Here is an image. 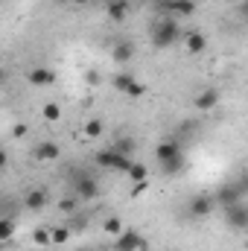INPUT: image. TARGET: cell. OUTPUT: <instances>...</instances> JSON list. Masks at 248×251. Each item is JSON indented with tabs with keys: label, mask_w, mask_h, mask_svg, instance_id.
Segmentation results:
<instances>
[{
	"label": "cell",
	"mask_w": 248,
	"mask_h": 251,
	"mask_svg": "<svg viewBox=\"0 0 248 251\" xmlns=\"http://www.w3.org/2000/svg\"><path fill=\"white\" fill-rule=\"evenodd\" d=\"M181 35H184V32H181V26L175 24V18H173V15H164V18H158V24L152 26V47H155V50H170Z\"/></svg>",
	"instance_id": "6da1fadb"
},
{
	"label": "cell",
	"mask_w": 248,
	"mask_h": 251,
	"mask_svg": "<svg viewBox=\"0 0 248 251\" xmlns=\"http://www.w3.org/2000/svg\"><path fill=\"white\" fill-rule=\"evenodd\" d=\"M70 3H73V6H88L91 0H70Z\"/></svg>",
	"instance_id": "f546056e"
},
{
	"label": "cell",
	"mask_w": 248,
	"mask_h": 251,
	"mask_svg": "<svg viewBox=\"0 0 248 251\" xmlns=\"http://www.w3.org/2000/svg\"><path fill=\"white\" fill-rule=\"evenodd\" d=\"M146 240L137 231H123L120 237H114V251H146Z\"/></svg>",
	"instance_id": "8992f818"
},
{
	"label": "cell",
	"mask_w": 248,
	"mask_h": 251,
	"mask_svg": "<svg viewBox=\"0 0 248 251\" xmlns=\"http://www.w3.org/2000/svg\"><path fill=\"white\" fill-rule=\"evenodd\" d=\"M12 234H15V222H12L9 216H6V219H0V240H3V243H9V240H12Z\"/></svg>",
	"instance_id": "d4e9b609"
},
{
	"label": "cell",
	"mask_w": 248,
	"mask_h": 251,
	"mask_svg": "<svg viewBox=\"0 0 248 251\" xmlns=\"http://www.w3.org/2000/svg\"><path fill=\"white\" fill-rule=\"evenodd\" d=\"M111 56H114L117 64H128L134 59V44H131V41H117L114 50H111Z\"/></svg>",
	"instance_id": "9a60e30c"
},
{
	"label": "cell",
	"mask_w": 248,
	"mask_h": 251,
	"mask_svg": "<svg viewBox=\"0 0 248 251\" xmlns=\"http://www.w3.org/2000/svg\"><path fill=\"white\" fill-rule=\"evenodd\" d=\"M32 243L35 246H53V228H35L32 231Z\"/></svg>",
	"instance_id": "ac0fdd59"
},
{
	"label": "cell",
	"mask_w": 248,
	"mask_h": 251,
	"mask_svg": "<svg viewBox=\"0 0 248 251\" xmlns=\"http://www.w3.org/2000/svg\"><path fill=\"white\" fill-rule=\"evenodd\" d=\"M12 134H15V137H24V134H26V126H15Z\"/></svg>",
	"instance_id": "f1b7e54d"
},
{
	"label": "cell",
	"mask_w": 248,
	"mask_h": 251,
	"mask_svg": "<svg viewBox=\"0 0 248 251\" xmlns=\"http://www.w3.org/2000/svg\"><path fill=\"white\" fill-rule=\"evenodd\" d=\"M32 155H35L38 161H56V158L62 155V149H59V143H53V140H41V143H35Z\"/></svg>",
	"instance_id": "8fae6325"
},
{
	"label": "cell",
	"mask_w": 248,
	"mask_h": 251,
	"mask_svg": "<svg viewBox=\"0 0 248 251\" xmlns=\"http://www.w3.org/2000/svg\"><path fill=\"white\" fill-rule=\"evenodd\" d=\"M41 114H44V120H47V123H56V120H59V117H62V108H59V105H56V102H47V105H44V111H41Z\"/></svg>",
	"instance_id": "cb8c5ba5"
},
{
	"label": "cell",
	"mask_w": 248,
	"mask_h": 251,
	"mask_svg": "<svg viewBox=\"0 0 248 251\" xmlns=\"http://www.w3.org/2000/svg\"><path fill=\"white\" fill-rule=\"evenodd\" d=\"M248 193V176L246 178H240V181H231V184H222V187L216 190L213 196H216V201L222 204V207H228V204H237V201H243V196Z\"/></svg>",
	"instance_id": "3957f363"
},
{
	"label": "cell",
	"mask_w": 248,
	"mask_h": 251,
	"mask_svg": "<svg viewBox=\"0 0 248 251\" xmlns=\"http://www.w3.org/2000/svg\"><path fill=\"white\" fill-rule=\"evenodd\" d=\"M94 164L99 167V170H111V164H114V149L108 146V149H99L97 155H94Z\"/></svg>",
	"instance_id": "e0dca14e"
},
{
	"label": "cell",
	"mask_w": 248,
	"mask_h": 251,
	"mask_svg": "<svg viewBox=\"0 0 248 251\" xmlns=\"http://www.w3.org/2000/svg\"><path fill=\"white\" fill-rule=\"evenodd\" d=\"M26 82H29L32 88H50V85L56 82V73H53L50 67H32V70L26 73Z\"/></svg>",
	"instance_id": "ba28073f"
},
{
	"label": "cell",
	"mask_w": 248,
	"mask_h": 251,
	"mask_svg": "<svg viewBox=\"0 0 248 251\" xmlns=\"http://www.w3.org/2000/svg\"><path fill=\"white\" fill-rule=\"evenodd\" d=\"M219 201H216V196L213 193H198V196H193L190 199V204H187V213H190V219H207L210 213H213V207H216Z\"/></svg>",
	"instance_id": "277c9868"
},
{
	"label": "cell",
	"mask_w": 248,
	"mask_h": 251,
	"mask_svg": "<svg viewBox=\"0 0 248 251\" xmlns=\"http://www.w3.org/2000/svg\"><path fill=\"white\" fill-rule=\"evenodd\" d=\"M161 167V173L167 176V178H175V176H181L187 170V158H184V152L181 155H175L173 161H164V164H158Z\"/></svg>",
	"instance_id": "7c38bea8"
},
{
	"label": "cell",
	"mask_w": 248,
	"mask_h": 251,
	"mask_svg": "<svg viewBox=\"0 0 248 251\" xmlns=\"http://www.w3.org/2000/svg\"><path fill=\"white\" fill-rule=\"evenodd\" d=\"M193 105H196L198 111H213V108L219 105V91H216V88H204V91H198L196 100H193Z\"/></svg>",
	"instance_id": "9c48e42d"
},
{
	"label": "cell",
	"mask_w": 248,
	"mask_h": 251,
	"mask_svg": "<svg viewBox=\"0 0 248 251\" xmlns=\"http://www.w3.org/2000/svg\"><path fill=\"white\" fill-rule=\"evenodd\" d=\"M175 155H181V146H178L175 140H164V143H158V149H155V161H158V164L173 161Z\"/></svg>",
	"instance_id": "4fadbf2b"
},
{
	"label": "cell",
	"mask_w": 248,
	"mask_h": 251,
	"mask_svg": "<svg viewBox=\"0 0 248 251\" xmlns=\"http://www.w3.org/2000/svg\"><path fill=\"white\" fill-rule=\"evenodd\" d=\"M67 240H70V231H67V228H53V246L67 243Z\"/></svg>",
	"instance_id": "4316f807"
},
{
	"label": "cell",
	"mask_w": 248,
	"mask_h": 251,
	"mask_svg": "<svg viewBox=\"0 0 248 251\" xmlns=\"http://www.w3.org/2000/svg\"><path fill=\"white\" fill-rule=\"evenodd\" d=\"M82 134H85L88 140L99 137V134H102V120H88V123H85V128H82Z\"/></svg>",
	"instance_id": "7402d4cb"
},
{
	"label": "cell",
	"mask_w": 248,
	"mask_h": 251,
	"mask_svg": "<svg viewBox=\"0 0 248 251\" xmlns=\"http://www.w3.org/2000/svg\"><path fill=\"white\" fill-rule=\"evenodd\" d=\"M70 178H73V193L82 199V201H94L99 196V181L91 176V173H79V170H67Z\"/></svg>",
	"instance_id": "7a4b0ae2"
},
{
	"label": "cell",
	"mask_w": 248,
	"mask_h": 251,
	"mask_svg": "<svg viewBox=\"0 0 248 251\" xmlns=\"http://www.w3.org/2000/svg\"><path fill=\"white\" fill-rule=\"evenodd\" d=\"M79 201H82V199L73 193V196H64L62 201H59V207H62V213H76V210H79Z\"/></svg>",
	"instance_id": "44dd1931"
},
{
	"label": "cell",
	"mask_w": 248,
	"mask_h": 251,
	"mask_svg": "<svg viewBox=\"0 0 248 251\" xmlns=\"http://www.w3.org/2000/svg\"><path fill=\"white\" fill-rule=\"evenodd\" d=\"M105 12H108V18L114 24H123L125 18H128V0H108L105 3Z\"/></svg>",
	"instance_id": "5bb4252c"
},
{
	"label": "cell",
	"mask_w": 248,
	"mask_h": 251,
	"mask_svg": "<svg viewBox=\"0 0 248 251\" xmlns=\"http://www.w3.org/2000/svg\"><path fill=\"white\" fill-rule=\"evenodd\" d=\"M102 231L105 234H111V237H120L125 228H123V219H117V216H108L105 222H102Z\"/></svg>",
	"instance_id": "d6986e66"
},
{
	"label": "cell",
	"mask_w": 248,
	"mask_h": 251,
	"mask_svg": "<svg viewBox=\"0 0 248 251\" xmlns=\"http://www.w3.org/2000/svg\"><path fill=\"white\" fill-rule=\"evenodd\" d=\"M225 225L234 228V231H248V204L246 201H237V204L225 207Z\"/></svg>",
	"instance_id": "5b68a950"
},
{
	"label": "cell",
	"mask_w": 248,
	"mask_h": 251,
	"mask_svg": "<svg viewBox=\"0 0 248 251\" xmlns=\"http://www.w3.org/2000/svg\"><path fill=\"white\" fill-rule=\"evenodd\" d=\"M47 204H50V193H47L44 187H35V190H29V193L24 196V207L32 210V213H41Z\"/></svg>",
	"instance_id": "52a82bcc"
},
{
	"label": "cell",
	"mask_w": 248,
	"mask_h": 251,
	"mask_svg": "<svg viewBox=\"0 0 248 251\" xmlns=\"http://www.w3.org/2000/svg\"><path fill=\"white\" fill-rule=\"evenodd\" d=\"M143 190H146V181H137V184H134V187H131V196H140V193H143Z\"/></svg>",
	"instance_id": "83f0119b"
},
{
	"label": "cell",
	"mask_w": 248,
	"mask_h": 251,
	"mask_svg": "<svg viewBox=\"0 0 248 251\" xmlns=\"http://www.w3.org/2000/svg\"><path fill=\"white\" fill-rule=\"evenodd\" d=\"M131 82H134V76H131V73H114V79H111L114 91H120V94H125V91L131 88Z\"/></svg>",
	"instance_id": "ffe728a7"
},
{
	"label": "cell",
	"mask_w": 248,
	"mask_h": 251,
	"mask_svg": "<svg viewBox=\"0 0 248 251\" xmlns=\"http://www.w3.org/2000/svg\"><path fill=\"white\" fill-rule=\"evenodd\" d=\"M184 47H187L190 56H198V53L207 50V38H204L198 29H190V32H184Z\"/></svg>",
	"instance_id": "30bf717a"
},
{
	"label": "cell",
	"mask_w": 248,
	"mask_h": 251,
	"mask_svg": "<svg viewBox=\"0 0 248 251\" xmlns=\"http://www.w3.org/2000/svg\"><path fill=\"white\" fill-rule=\"evenodd\" d=\"M143 94H146V88H143V82H137V79H134V82H131V88L125 91V97H128V100H140Z\"/></svg>",
	"instance_id": "484cf974"
},
{
	"label": "cell",
	"mask_w": 248,
	"mask_h": 251,
	"mask_svg": "<svg viewBox=\"0 0 248 251\" xmlns=\"http://www.w3.org/2000/svg\"><path fill=\"white\" fill-rule=\"evenodd\" d=\"M128 178L137 184V181H146L149 178V170H146V164H134L131 170H128Z\"/></svg>",
	"instance_id": "603a6c76"
},
{
	"label": "cell",
	"mask_w": 248,
	"mask_h": 251,
	"mask_svg": "<svg viewBox=\"0 0 248 251\" xmlns=\"http://www.w3.org/2000/svg\"><path fill=\"white\" fill-rule=\"evenodd\" d=\"M53 3H70V0H53Z\"/></svg>",
	"instance_id": "4dcf8cb0"
},
{
	"label": "cell",
	"mask_w": 248,
	"mask_h": 251,
	"mask_svg": "<svg viewBox=\"0 0 248 251\" xmlns=\"http://www.w3.org/2000/svg\"><path fill=\"white\" fill-rule=\"evenodd\" d=\"M111 149H114V152H120V155H131V152L137 149V140H134L131 134H117V137H114V143H111Z\"/></svg>",
	"instance_id": "2e32d148"
}]
</instances>
